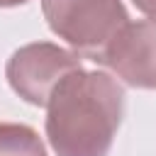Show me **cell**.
<instances>
[{
  "instance_id": "obj_1",
  "label": "cell",
  "mask_w": 156,
  "mask_h": 156,
  "mask_svg": "<svg viewBox=\"0 0 156 156\" xmlns=\"http://www.w3.org/2000/svg\"><path fill=\"white\" fill-rule=\"evenodd\" d=\"M124 117V88L102 71H76L46 105V139L56 156H107Z\"/></svg>"
},
{
  "instance_id": "obj_2",
  "label": "cell",
  "mask_w": 156,
  "mask_h": 156,
  "mask_svg": "<svg viewBox=\"0 0 156 156\" xmlns=\"http://www.w3.org/2000/svg\"><path fill=\"white\" fill-rule=\"evenodd\" d=\"M49 29L73 54L102 63L112 41L129 24L122 0H41Z\"/></svg>"
},
{
  "instance_id": "obj_3",
  "label": "cell",
  "mask_w": 156,
  "mask_h": 156,
  "mask_svg": "<svg viewBox=\"0 0 156 156\" xmlns=\"http://www.w3.org/2000/svg\"><path fill=\"white\" fill-rule=\"evenodd\" d=\"M80 68L78 54L51 41H34L20 46L7 58L5 76L10 88L24 102L46 107L58 83Z\"/></svg>"
},
{
  "instance_id": "obj_4",
  "label": "cell",
  "mask_w": 156,
  "mask_h": 156,
  "mask_svg": "<svg viewBox=\"0 0 156 156\" xmlns=\"http://www.w3.org/2000/svg\"><path fill=\"white\" fill-rule=\"evenodd\" d=\"M102 66L132 88L156 90V22H129L112 41Z\"/></svg>"
},
{
  "instance_id": "obj_5",
  "label": "cell",
  "mask_w": 156,
  "mask_h": 156,
  "mask_svg": "<svg viewBox=\"0 0 156 156\" xmlns=\"http://www.w3.org/2000/svg\"><path fill=\"white\" fill-rule=\"evenodd\" d=\"M0 156H46V149L32 127L0 122Z\"/></svg>"
},
{
  "instance_id": "obj_6",
  "label": "cell",
  "mask_w": 156,
  "mask_h": 156,
  "mask_svg": "<svg viewBox=\"0 0 156 156\" xmlns=\"http://www.w3.org/2000/svg\"><path fill=\"white\" fill-rule=\"evenodd\" d=\"M132 2L136 5L139 12H144L146 17H151L156 22V0H132Z\"/></svg>"
},
{
  "instance_id": "obj_7",
  "label": "cell",
  "mask_w": 156,
  "mask_h": 156,
  "mask_svg": "<svg viewBox=\"0 0 156 156\" xmlns=\"http://www.w3.org/2000/svg\"><path fill=\"white\" fill-rule=\"evenodd\" d=\"M29 0H0V7H17V5H24Z\"/></svg>"
}]
</instances>
